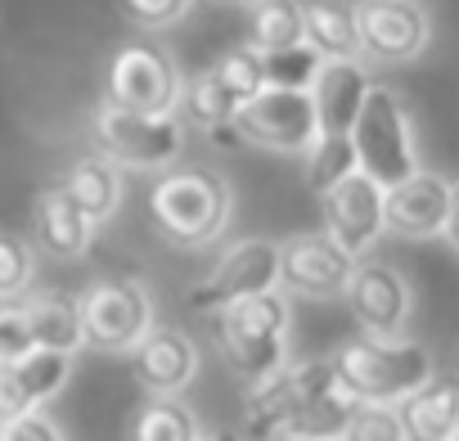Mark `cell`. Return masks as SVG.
I'll return each instance as SVG.
<instances>
[{"instance_id": "cell-10", "label": "cell", "mask_w": 459, "mask_h": 441, "mask_svg": "<svg viewBox=\"0 0 459 441\" xmlns=\"http://www.w3.org/2000/svg\"><path fill=\"white\" fill-rule=\"evenodd\" d=\"M356 37L365 64H410L432 41V19L419 0H360L356 5Z\"/></svg>"}, {"instance_id": "cell-11", "label": "cell", "mask_w": 459, "mask_h": 441, "mask_svg": "<svg viewBox=\"0 0 459 441\" xmlns=\"http://www.w3.org/2000/svg\"><path fill=\"white\" fill-rule=\"evenodd\" d=\"M180 73L162 46L131 41L108 64V99L135 113H176L180 99Z\"/></svg>"}, {"instance_id": "cell-2", "label": "cell", "mask_w": 459, "mask_h": 441, "mask_svg": "<svg viewBox=\"0 0 459 441\" xmlns=\"http://www.w3.org/2000/svg\"><path fill=\"white\" fill-rule=\"evenodd\" d=\"M333 365H338V378L347 383V392L365 405H401L419 383H428L437 374L432 351L405 333L401 338L360 333L338 347Z\"/></svg>"}, {"instance_id": "cell-19", "label": "cell", "mask_w": 459, "mask_h": 441, "mask_svg": "<svg viewBox=\"0 0 459 441\" xmlns=\"http://www.w3.org/2000/svg\"><path fill=\"white\" fill-rule=\"evenodd\" d=\"M95 239V226L86 220V212L77 207V198L68 194V185H46L37 194V248H46L59 262H77L86 257Z\"/></svg>"}, {"instance_id": "cell-9", "label": "cell", "mask_w": 459, "mask_h": 441, "mask_svg": "<svg viewBox=\"0 0 459 441\" xmlns=\"http://www.w3.org/2000/svg\"><path fill=\"white\" fill-rule=\"evenodd\" d=\"M230 126H235L244 144H257L271 153H307L320 135L311 91H284V86H262L257 95H248L235 108Z\"/></svg>"}, {"instance_id": "cell-33", "label": "cell", "mask_w": 459, "mask_h": 441, "mask_svg": "<svg viewBox=\"0 0 459 441\" xmlns=\"http://www.w3.org/2000/svg\"><path fill=\"white\" fill-rule=\"evenodd\" d=\"M194 0H122V10L135 28H149V32H162L171 23H180L189 14Z\"/></svg>"}, {"instance_id": "cell-38", "label": "cell", "mask_w": 459, "mask_h": 441, "mask_svg": "<svg viewBox=\"0 0 459 441\" xmlns=\"http://www.w3.org/2000/svg\"><path fill=\"white\" fill-rule=\"evenodd\" d=\"M280 441H293V437H280Z\"/></svg>"}, {"instance_id": "cell-32", "label": "cell", "mask_w": 459, "mask_h": 441, "mask_svg": "<svg viewBox=\"0 0 459 441\" xmlns=\"http://www.w3.org/2000/svg\"><path fill=\"white\" fill-rule=\"evenodd\" d=\"M342 441H405V423L396 405H356Z\"/></svg>"}, {"instance_id": "cell-20", "label": "cell", "mask_w": 459, "mask_h": 441, "mask_svg": "<svg viewBox=\"0 0 459 441\" xmlns=\"http://www.w3.org/2000/svg\"><path fill=\"white\" fill-rule=\"evenodd\" d=\"M396 410L405 441H450L459 432V374H432Z\"/></svg>"}, {"instance_id": "cell-13", "label": "cell", "mask_w": 459, "mask_h": 441, "mask_svg": "<svg viewBox=\"0 0 459 441\" xmlns=\"http://www.w3.org/2000/svg\"><path fill=\"white\" fill-rule=\"evenodd\" d=\"M383 194H387V189H383L374 176H365V171L342 176L333 189L320 194L325 235H329L338 248H347L351 257H365V253L387 235V226H383Z\"/></svg>"}, {"instance_id": "cell-23", "label": "cell", "mask_w": 459, "mask_h": 441, "mask_svg": "<svg viewBox=\"0 0 459 441\" xmlns=\"http://www.w3.org/2000/svg\"><path fill=\"white\" fill-rule=\"evenodd\" d=\"M19 302H23V298H19ZM23 316H28L32 347H46V351H68V356H73L77 347H86L77 298H59V293L28 298V302H23Z\"/></svg>"}, {"instance_id": "cell-40", "label": "cell", "mask_w": 459, "mask_h": 441, "mask_svg": "<svg viewBox=\"0 0 459 441\" xmlns=\"http://www.w3.org/2000/svg\"><path fill=\"white\" fill-rule=\"evenodd\" d=\"M338 441H342V437H338Z\"/></svg>"}, {"instance_id": "cell-6", "label": "cell", "mask_w": 459, "mask_h": 441, "mask_svg": "<svg viewBox=\"0 0 459 441\" xmlns=\"http://www.w3.org/2000/svg\"><path fill=\"white\" fill-rule=\"evenodd\" d=\"M284 378H289L284 437H293V441H338L347 432V423H351L360 401L338 378L333 356H325V360H289Z\"/></svg>"}, {"instance_id": "cell-36", "label": "cell", "mask_w": 459, "mask_h": 441, "mask_svg": "<svg viewBox=\"0 0 459 441\" xmlns=\"http://www.w3.org/2000/svg\"><path fill=\"white\" fill-rule=\"evenodd\" d=\"M441 239H446V244H450V253L459 257V180H450V207H446Z\"/></svg>"}, {"instance_id": "cell-18", "label": "cell", "mask_w": 459, "mask_h": 441, "mask_svg": "<svg viewBox=\"0 0 459 441\" xmlns=\"http://www.w3.org/2000/svg\"><path fill=\"white\" fill-rule=\"evenodd\" d=\"M369 91V73L365 59H325L316 82H311V104H316V122L325 135H351V122L365 104Z\"/></svg>"}, {"instance_id": "cell-7", "label": "cell", "mask_w": 459, "mask_h": 441, "mask_svg": "<svg viewBox=\"0 0 459 441\" xmlns=\"http://www.w3.org/2000/svg\"><path fill=\"white\" fill-rule=\"evenodd\" d=\"M86 347L104 356H131L153 329V298L135 280H100L77 298Z\"/></svg>"}, {"instance_id": "cell-8", "label": "cell", "mask_w": 459, "mask_h": 441, "mask_svg": "<svg viewBox=\"0 0 459 441\" xmlns=\"http://www.w3.org/2000/svg\"><path fill=\"white\" fill-rule=\"evenodd\" d=\"M266 289H280V244L253 235V239H239L225 248V257L185 293V307L194 316H221L225 307H235L253 293H266Z\"/></svg>"}, {"instance_id": "cell-24", "label": "cell", "mask_w": 459, "mask_h": 441, "mask_svg": "<svg viewBox=\"0 0 459 441\" xmlns=\"http://www.w3.org/2000/svg\"><path fill=\"white\" fill-rule=\"evenodd\" d=\"M284 365L275 374L248 383V396H244V432H248V441H280L284 437V423H289V378H284Z\"/></svg>"}, {"instance_id": "cell-5", "label": "cell", "mask_w": 459, "mask_h": 441, "mask_svg": "<svg viewBox=\"0 0 459 441\" xmlns=\"http://www.w3.org/2000/svg\"><path fill=\"white\" fill-rule=\"evenodd\" d=\"M91 140L122 171H167L180 158L185 126L176 113H135L104 99L91 117Z\"/></svg>"}, {"instance_id": "cell-1", "label": "cell", "mask_w": 459, "mask_h": 441, "mask_svg": "<svg viewBox=\"0 0 459 441\" xmlns=\"http://www.w3.org/2000/svg\"><path fill=\"white\" fill-rule=\"evenodd\" d=\"M149 216L167 244L185 253L212 248L235 216V189L212 171H171L153 180Z\"/></svg>"}, {"instance_id": "cell-29", "label": "cell", "mask_w": 459, "mask_h": 441, "mask_svg": "<svg viewBox=\"0 0 459 441\" xmlns=\"http://www.w3.org/2000/svg\"><path fill=\"white\" fill-rule=\"evenodd\" d=\"M212 73L221 77V86L235 95L239 104L266 86V59H262V50L248 46V41H244V46H230V50L212 64Z\"/></svg>"}, {"instance_id": "cell-35", "label": "cell", "mask_w": 459, "mask_h": 441, "mask_svg": "<svg viewBox=\"0 0 459 441\" xmlns=\"http://www.w3.org/2000/svg\"><path fill=\"white\" fill-rule=\"evenodd\" d=\"M28 351H32V333H28L23 302H0V365H10Z\"/></svg>"}, {"instance_id": "cell-22", "label": "cell", "mask_w": 459, "mask_h": 441, "mask_svg": "<svg viewBox=\"0 0 459 441\" xmlns=\"http://www.w3.org/2000/svg\"><path fill=\"white\" fill-rule=\"evenodd\" d=\"M302 41L320 59H360L356 5H347V0H311V5H302Z\"/></svg>"}, {"instance_id": "cell-21", "label": "cell", "mask_w": 459, "mask_h": 441, "mask_svg": "<svg viewBox=\"0 0 459 441\" xmlns=\"http://www.w3.org/2000/svg\"><path fill=\"white\" fill-rule=\"evenodd\" d=\"M64 185H68V194L77 198V207L86 212V220H91L95 230H104L108 220L117 216L122 194H126L122 167H117V162H108L104 153H86V158H77V162L68 167Z\"/></svg>"}, {"instance_id": "cell-25", "label": "cell", "mask_w": 459, "mask_h": 441, "mask_svg": "<svg viewBox=\"0 0 459 441\" xmlns=\"http://www.w3.org/2000/svg\"><path fill=\"white\" fill-rule=\"evenodd\" d=\"M235 108H239V99L221 86V77H216L212 68H207V73H194V77H185V82H180L176 113H180L185 122H194L198 131L225 126L230 117H235Z\"/></svg>"}, {"instance_id": "cell-39", "label": "cell", "mask_w": 459, "mask_h": 441, "mask_svg": "<svg viewBox=\"0 0 459 441\" xmlns=\"http://www.w3.org/2000/svg\"><path fill=\"white\" fill-rule=\"evenodd\" d=\"M450 441H459V432H455V437H450Z\"/></svg>"}, {"instance_id": "cell-31", "label": "cell", "mask_w": 459, "mask_h": 441, "mask_svg": "<svg viewBox=\"0 0 459 441\" xmlns=\"http://www.w3.org/2000/svg\"><path fill=\"white\" fill-rule=\"evenodd\" d=\"M37 280V248L19 235H0V302H19Z\"/></svg>"}, {"instance_id": "cell-26", "label": "cell", "mask_w": 459, "mask_h": 441, "mask_svg": "<svg viewBox=\"0 0 459 441\" xmlns=\"http://www.w3.org/2000/svg\"><path fill=\"white\" fill-rule=\"evenodd\" d=\"M131 441H203V423L180 396H149L135 414Z\"/></svg>"}, {"instance_id": "cell-12", "label": "cell", "mask_w": 459, "mask_h": 441, "mask_svg": "<svg viewBox=\"0 0 459 441\" xmlns=\"http://www.w3.org/2000/svg\"><path fill=\"white\" fill-rule=\"evenodd\" d=\"M342 298L360 333H374V338H401L414 316V284L392 262H356Z\"/></svg>"}, {"instance_id": "cell-15", "label": "cell", "mask_w": 459, "mask_h": 441, "mask_svg": "<svg viewBox=\"0 0 459 441\" xmlns=\"http://www.w3.org/2000/svg\"><path fill=\"white\" fill-rule=\"evenodd\" d=\"M450 207V180L437 171H414L383 194V226L401 239H441Z\"/></svg>"}, {"instance_id": "cell-14", "label": "cell", "mask_w": 459, "mask_h": 441, "mask_svg": "<svg viewBox=\"0 0 459 441\" xmlns=\"http://www.w3.org/2000/svg\"><path fill=\"white\" fill-rule=\"evenodd\" d=\"M360 257H351L347 248H338L325 230L311 235H293L280 244V284L298 298H316V302H333L347 293L351 271Z\"/></svg>"}, {"instance_id": "cell-28", "label": "cell", "mask_w": 459, "mask_h": 441, "mask_svg": "<svg viewBox=\"0 0 459 441\" xmlns=\"http://www.w3.org/2000/svg\"><path fill=\"white\" fill-rule=\"evenodd\" d=\"M307 158V189L320 198L325 189H333L342 176H351V171H360L356 167V144H351V135H316V144L302 153Z\"/></svg>"}, {"instance_id": "cell-30", "label": "cell", "mask_w": 459, "mask_h": 441, "mask_svg": "<svg viewBox=\"0 0 459 441\" xmlns=\"http://www.w3.org/2000/svg\"><path fill=\"white\" fill-rule=\"evenodd\" d=\"M262 59H266V86H284V91H311V82H316V73L325 64L307 41L284 46V50H271Z\"/></svg>"}, {"instance_id": "cell-17", "label": "cell", "mask_w": 459, "mask_h": 441, "mask_svg": "<svg viewBox=\"0 0 459 441\" xmlns=\"http://www.w3.org/2000/svg\"><path fill=\"white\" fill-rule=\"evenodd\" d=\"M68 378H73V356L46 351V347H32L28 356L0 365V419L41 410L46 401H55L64 392Z\"/></svg>"}, {"instance_id": "cell-16", "label": "cell", "mask_w": 459, "mask_h": 441, "mask_svg": "<svg viewBox=\"0 0 459 441\" xmlns=\"http://www.w3.org/2000/svg\"><path fill=\"white\" fill-rule=\"evenodd\" d=\"M131 356H135V378L149 396H180L198 378V342L185 329L153 324Z\"/></svg>"}, {"instance_id": "cell-27", "label": "cell", "mask_w": 459, "mask_h": 441, "mask_svg": "<svg viewBox=\"0 0 459 441\" xmlns=\"http://www.w3.org/2000/svg\"><path fill=\"white\" fill-rule=\"evenodd\" d=\"M302 41V5L298 0H253L248 10V46L262 55Z\"/></svg>"}, {"instance_id": "cell-4", "label": "cell", "mask_w": 459, "mask_h": 441, "mask_svg": "<svg viewBox=\"0 0 459 441\" xmlns=\"http://www.w3.org/2000/svg\"><path fill=\"white\" fill-rule=\"evenodd\" d=\"M351 144H356V167L365 176H374L383 189L414 176L419 171V144H414V117H410L405 95L369 82L365 104L351 122Z\"/></svg>"}, {"instance_id": "cell-3", "label": "cell", "mask_w": 459, "mask_h": 441, "mask_svg": "<svg viewBox=\"0 0 459 441\" xmlns=\"http://www.w3.org/2000/svg\"><path fill=\"white\" fill-rule=\"evenodd\" d=\"M216 320V342L225 365L239 378H266L289 360V329H293V307L280 289L253 293L235 307H225Z\"/></svg>"}, {"instance_id": "cell-37", "label": "cell", "mask_w": 459, "mask_h": 441, "mask_svg": "<svg viewBox=\"0 0 459 441\" xmlns=\"http://www.w3.org/2000/svg\"><path fill=\"white\" fill-rule=\"evenodd\" d=\"M203 441H244V437H239V432H212V437L203 432Z\"/></svg>"}, {"instance_id": "cell-34", "label": "cell", "mask_w": 459, "mask_h": 441, "mask_svg": "<svg viewBox=\"0 0 459 441\" xmlns=\"http://www.w3.org/2000/svg\"><path fill=\"white\" fill-rule=\"evenodd\" d=\"M0 441H68L59 432V423L41 410H23V414H10V419H0Z\"/></svg>"}]
</instances>
